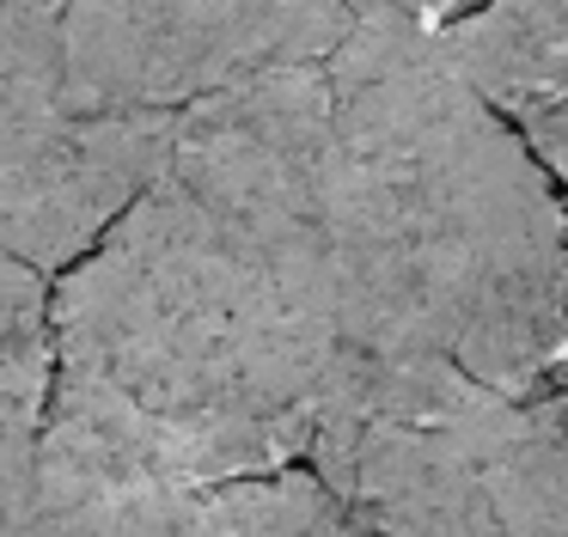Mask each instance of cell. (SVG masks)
I'll return each mask as SVG.
<instances>
[{
  "instance_id": "cell-1",
  "label": "cell",
  "mask_w": 568,
  "mask_h": 537,
  "mask_svg": "<svg viewBox=\"0 0 568 537\" xmlns=\"http://www.w3.org/2000/svg\"><path fill=\"white\" fill-rule=\"evenodd\" d=\"M324 73L348 342L440 348L507 397L550 391L568 373V202L531 141L422 24L361 19Z\"/></svg>"
},
{
  "instance_id": "cell-5",
  "label": "cell",
  "mask_w": 568,
  "mask_h": 537,
  "mask_svg": "<svg viewBox=\"0 0 568 537\" xmlns=\"http://www.w3.org/2000/svg\"><path fill=\"white\" fill-rule=\"evenodd\" d=\"M348 31L343 0H62V73L87 110H184Z\"/></svg>"
},
{
  "instance_id": "cell-2",
  "label": "cell",
  "mask_w": 568,
  "mask_h": 537,
  "mask_svg": "<svg viewBox=\"0 0 568 537\" xmlns=\"http://www.w3.org/2000/svg\"><path fill=\"white\" fill-rule=\"evenodd\" d=\"M55 361L116 385L190 483L306 458L343 336L172 171L55 275Z\"/></svg>"
},
{
  "instance_id": "cell-8",
  "label": "cell",
  "mask_w": 568,
  "mask_h": 537,
  "mask_svg": "<svg viewBox=\"0 0 568 537\" xmlns=\"http://www.w3.org/2000/svg\"><path fill=\"white\" fill-rule=\"evenodd\" d=\"M50 354V281L0 251V378L31 373Z\"/></svg>"
},
{
  "instance_id": "cell-9",
  "label": "cell",
  "mask_w": 568,
  "mask_h": 537,
  "mask_svg": "<svg viewBox=\"0 0 568 537\" xmlns=\"http://www.w3.org/2000/svg\"><path fill=\"white\" fill-rule=\"evenodd\" d=\"M470 7H477V0H379V19H404V24H422V31H446V24L465 19Z\"/></svg>"
},
{
  "instance_id": "cell-6",
  "label": "cell",
  "mask_w": 568,
  "mask_h": 537,
  "mask_svg": "<svg viewBox=\"0 0 568 537\" xmlns=\"http://www.w3.org/2000/svg\"><path fill=\"white\" fill-rule=\"evenodd\" d=\"M440 43L568 195V0H477Z\"/></svg>"
},
{
  "instance_id": "cell-3",
  "label": "cell",
  "mask_w": 568,
  "mask_h": 537,
  "mask_svg": "<svg viewBox=\"0 0 568 537\" xmlns=\"http://www.w3.org/2000/svg\"><path fill=\"white\" fill-rule=\"evenodd\" d=\"M306 464L343 500L348 531H568V483L531 397L440 348L348 342Z\"/></svg>"
},
{
  "instance_id": "cell-7",
  "label": "cell",
  "mask_w": 568,
  "mask_h": 537,
  "mask_svg": "<svg viewBox=\"0 0 568 537\" xmlns=\"http://www.w3.org/2000/svg\"><path fill=\"white\" fill-rule=\"evenodd\" d=\"M50 385L0 378V531H31L38 513V427Z\"/></svg>"
},
{
  "instance_id": "cell-4",
  "label": "cell",
  "mask_w": 568,
  "mask_h": 537,
  "mask_svg": "<svg viewBox=\"0 0 568 537\" xmlns=\"http://www.w3.org/2000/svg\"><path fill=\"white\" fill-rule=\"evenodd\" d=\"M178 110H87L62 73V0H0V251L62 275L160 178Z\"/></svg>"
},
{
  "instance_id": "cell-11",
  "label": "cell",
  "mask_w": 568,
  "mask_h": 537,
  "mask_svg": "<svg viewBox=\"0 0 568 537\" xmlns=\"http://www.w3.org/2000/svg\"><path fill=\"white\" fill-rule=\"evenodd\" d=\"M562 202H568V195H562Z\"/></svg>"
},
{
  "instance_id": "cell-10",
  "label": "cell",
  "mask_w": 568,
  "mask_h": 537,
  "mask_svg": "<svg viewBox=\"0 0 568 537\" xmlns=\"http://www.w3.org/2000/svg\"><path fill=\"white\" fill-rule=\"evenodd\" d=\"M531 409H538V422H544V439H550L556 464H562V483H568V373L556 378L550 391H538V397H531Z\"/></svg>"
}]
</instances>
